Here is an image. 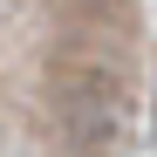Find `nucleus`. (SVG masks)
<instances>
[{
	"label": "nucleus",
	"instance_id": "obj_1",
	"mask_svg": "<svg viewBox=\"0 0 157 157\" xmlns=\"http://www.w3.org/2000/svg\"><path fill=\"white\" fill-rule=\"evenodd\" d=\"M55 123L75 150H116L123 130H130V89L109 68L75 62V68L55 75Z\"/></svg>",
	"mask_w": 157,
	"mask_h": 157
}]
</instances>
